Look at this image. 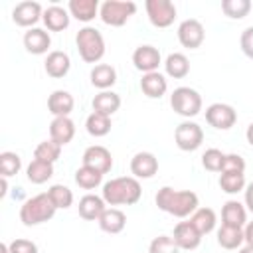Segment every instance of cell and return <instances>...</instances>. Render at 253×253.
<instances>
[{
    "mask_svg": "<svg viewBox=\"0 0 253 253\" xmlns=\"http://www.w3.org/2000/svg\"><path fill=\"white\" fill-rule=\"evenodd\" d=\"M158 172V158L152 152H136L130 160V174L136 180H148Z\"/></svg>",
    "mask_w": 253,
    "mask_h": 253,
    "instance_id": "obj_14",
    "label": "cell"
},
{
    "mask_svg": "<svg viewBox=\"0 0 253 253\" xmlns=\"http://www.w3.org/2000/svg\"><path fill=\"white\" fill-rule=\"evenodd\" d=\"M243 239L249 247H253V221L245 223V229H243Z\"/></svg>",
    "mask_w": 253,
    "mask_h": 253,
    "instance_id": "obj_44",
    "label": "cell"
},
{
    "mask_svg": "<svg viewBox=\"0 0 253 253\" xmlns=\"http://www.w3.org/2000/svg\"><path fill=\"white\" fill-rule=\"evenodd\" d=\"M47 196L51 198V202L55 204L57 210H67L73 204V192L63 184H53L47 190Z\"/></svg>",
    "mask_w": 253,
    "mask_h": 253,
    "instance_id": "obj_37",
    "label": "cell"
},
{
    "mask_svg": "<svg viewBox=\"0 0 253 253\" xmlns=\"http://www.w3.org/2000/svg\"><path fill=\"white\" fill-rule=\"evenodd\" d=\"M219 188L225 194H237V192L245 190V174L243 172H221Z\"/></svg>",
    "mask_w": 253,
    "mask_h": 253,
    "instance_id": "obj_34",
    "label": "cell"
},
{
    "mask_svg": "<svg viewBox=\"0 0 253 253\" xmlns=\"http://www.w3.org/2000/svg\"><path fill=\"white\" fill-rule=\"evenodd\" d=\"M140 196L142 188L134 176H119L103 184V200L107 206H134Z\"/></svg>",
    "mask_w": 253,
    "mask_h": 253,
    "instance_id": "obj_2",
    "label": "cell"
},
{
    "mask_svg": "<svg viewBox=\"0 0 253 253\" xmlns=\"http://www.w3.org/2000/svg\"><path fill=\"white\" fill-rule=\"evenodd\" d=\"M111 117H107V115H101V113H91L89 117H87V121H85V128H87V132L91 134V136H95V138H99V136H105V134H109L111 132Z\"/></svg>",
    "mask_w": 253,
    "mask_h": 253,
    "instance_id": "obj_32",
    "label": "cell"
},
{
    "mask_svg": "<svg viewBox=\"0 0 253 253\" xmlns=\"http://www.w3.org/2000/svg\"><path fill=\"white\" fill-rule=\"evenodd\" d=\"M99 2L97 0H69V4H67V10H69V14L75 18V20H79V22H91V20H95V16L99 14Z\"/></svg>",
    "mask_w": 253,
    "mask_h": 253,
    "instance_id": "obj_23",
    "label": "cell"
},
{
    "mask_svg": "<svg viewBox=\"0 0 253 253\" xmlns=\"http://www.w3.org/2000/svg\"><path fill=\"white\" fill-rule=\"evenodd\" d=\"M221 12L231 20H241L251 12V2L249 0H223Z\"/></svg>",
    "mask_w": 253,
    "mask_h": 253,
    "instance_id": "obj_35",
    "label": "cell"
},
{
    "mask_svg": "<svg viewBox=\"0 0 253 253\" xmlns=\"http://www.w3.org/2000/svg\"><path fill=\"white\" fill-rule=\"evenodd\" d=\"M223 160H225V154L217 148H208L204 154H202V166L210 172H221V166H223Z\"/></svg>",
    "mask_w": 253,
    "mask_h": 253,
    "instance_id": "obj_40",
    "label": "cell"
},
{
    "mask_svg": "<svg viewBox=\"0 0 253 253\" xmlns=\"http://www.w3.org/2000/svg\"><path fill=\"white\" fill-rule=\"evenodd\" d=\"M69 10L61 8V6H49L43 10V24L49 32H63L67 26H69Z\"/></svg>",
    "mask_w": 253,
    "mask_h": 253,
    "instance_id": "obj_24",
    "label": "cell"
},
{
    "mask_svg": "<svg viewBox=\"0 0 253 253\" xmlns=\"http://www.w3.org/2000/svg\"><path fill=\"white\" fill-rule=\"evenodd\" d=\"M73 107H75L73 95L69 91H63V89L53 91L49 95V99H47V109H49V113L53 117H69Z\"/></svg>",
    "mask_w": 253,
    "mask_h": 253,
    "instance_id": "obj_22",
    "label": "cell"
},
{
    "mask_svg": "<svg viewBox=\"0 0 253 253\" xmlns=\"http://www.w3.org/2000/svg\"><path fill=\"white\" fill-rule=\"evenodd\" d=\"M91 85L101 89V91H109V87H113L117 83V71L113 65L109 63H99L91 69Z\"/></svg>",
    "mask_w": 253,
    "mask_h": 253,
    "instance_id": "obj_26",
    "label": "cell"
},
{
    "mask_svg": "<svg viewBox=\"0 0 253 253\" xmlns=\"http://www.w3.org/2000/svg\"><path fill=\"white\" fill-rule=\"evenodd\" d=\"M140 89L148 99H160L168 91V81L160 71L144 73L140 79Z\"/></svg>",
    "mask_w": 253,
    "mask_h": 253,
    "instance_id": "obj_21",
    "label": "cell"
},
{
    "mask_svg": "<svg viewBox=\"0 0 253 253\" xmlns=\"http://www.w3.org/2000/svg\"><path fill=\"white\" fill-rule=\"evenodd\" d=\"M243 229L241 227H229V225H223L217 229V243L223 247V249H237L241 247L243 243Z\"/></svg>",
    "mask_w": 253,
    "mask_h": 253,
    "instance_id": "obj_31",
    "label": "cell"
},
{
    "mask_svg": "<svg viewBox=\"0 0 253 253\" xmlns=\"http://www.w3.org/2000/svg\"><path fill=\"white\" fill-rule=\"evenodd\" d=\"M55 204L51 202V198L45 194H38L34 198H28L22 208H20V221L28 227H34V225H40V223H45L49 221L53 215H55Z\"/></svg>",
    "mask_w": 253,
    "mask_h": 253,
    "instance_id": "obj_3",
    "label": "cell"
},
{
    "mask_svg": "<svg viewBox=\"0 0 253 253\" xmlns=\"http://www.w3.org/2000/svg\"><path fill=\"white\" fill-rule=\"evenodd\" d=\"M59 154H61V146L57 142H53L51 138L40 142L36 146V150H34V158L36 160H43V162H49V164H53L59 158Z\"/></svg>",
    "mask_w": 253,
    "mask_h": 253,
    "instance_id": "obj_36",
    "label": "cell"
},
{
    "mask_svg": "<svg viewBox=\"0 0 253 253\" xmlns=\"http://www.w3.org/2000/svg\"><path fill=\"white\" fill-rule=\"evenodd\" d=\"M132 63L138 71L152 73V71H158V65L162 63V57H160V51L154 45L144 43V45H138L132 51Z\"/></svg>",
    "mask_w": 253,
    "mask_h": 253,
    "instance_id": "obj_12",
    "label": "cell"
},
{
    "mask_svg": "<svg viewBox=\"0 0 253 253\" xmlns=\"http://www.w3.org/2000/svg\"><path fill=\"white\" fill-rule=\"evenodd\" d=\"M8 245H10V253H38V245L24 237H18Z\"/></svg>",
    "mask_w": 253,
    "mask_h": 253,
    "instance_id": "obj_42",
    "label": "cell"
},
{
    "mask_svg": "<svg viewBox=\"0 0 253 253\" xmlns=\"http://www.w3.org/2000/svg\"><path fill=\"white\" fill-rule=\"evenodd\" d=\"M125 225H126V215H125V211H121L117 208H107L103 211V215L99 217V227L111 235L121 233L125 229Z\"/></svg>",
    "mask_w": 253,
    "mask_h": 253,
    "instance_id": "obj_25",
    "label": "cell"
},
{
    "mask_svg": "<svg viewBox=\"0 0 253 253\" xmlns=\"http://www.w3.org/2000/svg\"><path fill=\"white\" fill-rule=\"evenodd\" d=\"M22 168V158L16 152H2L0 154V176L2 178H10L16 176Z\"/></svg>",
    "mask_w": 253,
    "mask_h": 253,
    "instance_id": "obj_38",
    "label": "cell"
},
{
    "mask_svg": "<svg viewBox=\"0 0 253 253\" xmlns=\"http://www.w3.org/2000/svg\"><path fill=\"white\" fill-rule=\"evenodd\" d=\"M43 18V10L38 2H32V0H26V2H20L16 4V8L12 10V20L16 26L20 28H34L40 20Z\"/></svg>",
    "mask_w": 253,
    "mask_h": 253,
    "instance_id": "obj_11",
    "label": "cell"
},
{
    "mask_svg": "<svg viewBox=\"0 0 253 253\" xmlns=\"http://www.w3.org/2000/svg\"><path fill=\"white\" fill-rule=\"evenodd\" d=\"M49 136L59 146L69 144L75 136V123L69 117H53V121L49 125Z\"/></svg>",
    "mask_w": 253,
    "mask_h": 253,
    "instance_id": "obj_18",
    "label": "cell"
},
{
    "mask_svg": "<svg viewBox=\"0 0 253 253\" xmlns=\"http://www.w3.org/2000/svg\"><path fill=\"white\" fill-rule=\"evenodd\" d=\"M174 140H176V146L184 152H192V150H198L204 142V130L198 123L194 121H184L176 126L174 130Z\"/></svg>",
    "mask_w": 253,
    "mask_h": 253,
    "instance_id": "obj_7",
    "label": "cell"
},
{
    "mask_svg": "<svg viewBox=\"0 0 253 253\" xmlns=\"http://www.w3.org/2000/svg\"><path fill=\"white\" fill-rule=\"evenodd\" d=\"M190 221L194 223V227L200 231V235H208L215 229V223H217V217H215V211L211 208H198Z\"/></svg>",
    "mask_w": 253,
    "mask_h": 253,
    "instance_id": "obj_29",
    "label": "cell"
},
{
    "mask_svg": "<svg viewBox=\"0 0 253 253\" xmlns=\"http://www.w3.org/2000/svg\"><path fill=\"white\" fill-rule=\"evenodd\" d=\"M43 69H45V73H47L49 77L61 79V77H65V75L69 73V69H71V59H69V55H67L65 51H59V49L49 51L47 57H45V61H43Z\"/></svg>",
    "mask_w": 253,
    "mask_h": 253,
    "instance_id": "obj_17",
    "label": "cell"
},
{
    "mask_svg": "<svg viewBox=\"0 0 253 253\" xmlns=\"http://www.w3.org/2000/svg\"><path fill=\"white\" fill-rule=\"evenodd\" d=\"M245 206L253 213V182L249 186H245Z\"/></svg>",
    "mask_w": 253,
    "mask_h": 253,
    "instance_id": "obj_45",
    "label": "cell"
},
{
    "mask_svg": "<svg viewBox=\"0 0 253 253\" xmlns=\"http://www.w3.org/2000/svg\"><path fill=\"white\" fill-rule=\"evenodd\" d=\"M221 172H245V160L239 154H225Z\"/></svg>",
    "mask_w": 253,
    "mask_h": 253,
    "instance_id": "obj_41",
    "label": "cell"
},
{
    "mask_svg": "<svg viewBox=\"0 0 253 253\" xmlns=\"http://www.w3.org/2000/svg\"><path fill=\"white\" fill-rule=\"evenodd\" d=\"M206 121L217 130H229L237 121V113L227 103H213L206 109Z\"/></svg>",
    "mask_w": 253,
    "mask_h": 253,
    "instance_id": "obj_9",
    "label": "cell"
},
{
    "mask_svg": "<svg viewBox=\"0 0 253 253\" xmlns=\"http://www.w3.org/2000/svg\"><path fill=\"white\" fill-rule=\"evenodd\" d=\"M204 40H206V32H204V26H202L200 20L188 18L178 26V42L184 47L196 49L204 43Z\"/></svg>",
    "mask_w": 253,
    "mask_h": 253,
    "instance_id": "obj_10",
    "label": "cell"
},
{
    "mask_svg": "<svg viewBox=\"0 0 253 253\" xmlns=\"http://www.w3.org/2000/svg\"><path fill=\"white\" fill-rule=\"evenodd\" d=\"M93 111L95 113H101V115H115L119 109H121V97L115 93V91H101L93 97Z\"/></svg>",
    "mask_w": 253,
    "mask_h": 253,
    "instance_id": "obj_27",
    "label": "cell"
},
{
    "mask_svg": "<svg viewBox=\"0 0 253 253\" xmlns=\"http://www.w3.org/2000/svg\"><path fill=\"white\" fill-rule=\"evenodd\" d=\"M101 182H103V174L89 166H81L75 172V184L83 190H95Z\"/></svg>",
    "mask_w": 253,
    "mask_h": 253,
    "instance_id": "obj_33",
    "label": "cell"
},
{
    "mask_svg": "<svg viewBox=\"0 0 253 253\" xmlns=\"http://www.w3.org/2000/svg\"><path fill=\"white\" fill-rule=\"evenodd\" d=\"M51 45V38L45 30L42 28H30L26 34H24V47L26 51H30L32 55H42V53H47Z\"/></svg>",
    "mask_w": 253,
    "mask_h": 253,
    "instance_id": "obj_16",
    "label": "cell"
},
{
    "mask_svg": "<svg viewBox=\"0 0 253 253\" xmlns=\"http://www.w3.org/2000/svg\"><path fill=\"white\" fill-rule=\"evenodd\" d=\"M237 253H253V247H249V245H245V247H241Z\"/></svg>",
    "mask_w": 253,
    "mask_h": 253,
    "instance_id": "obj_49",
    "label": "cell"
},
{
    "mask_svg": "<svg viewBox=\"0 0 253 253\" xmlns=\"http://www.w3.org/2000/svg\"><path fill=\"white\" fill-rule=\"evenodd\" d=\"M144 8L154 28H168L176 20V6L170 0H146Z\"/></svg>",
    "mask_w": 253,
    "mask_h": 253,
    "instance_id": "obj_8",
    "label": "cell"
},
{
    "mask_svg": "<svg viewBox=\"0 0 253 253\" xmlns=\"http://www.w3.org/2000/svg\"><path fill=\"white\" fill-rule=\"evenodd\" d=\"M164 69H166V75H170L172 79H184L190 73V61H188V57L184 53L174 51V53H170L166 57Z\"/></svg>",
    "mask_w": 253,
    "mask_h": 253,
    "instance_id": "obj_28",
    "label": "cell"
},
{
    "mask_svg": "<svg viewBox=\"0 0 253 253\" xmlns=\"http://www.w3.org/2000/svg\"><path fill=\"white\" fill-rule=\"evenodd\" d=\"M79 215L87 221H99V217L103 215V211L107 210V202L103 200V196H95V194H87L79 200Z\"/></svg>",
    "mask_w": 253,
    "mask_h": 253,
    "instance_id": "obj_19",
    "label": "cell"
},
{
    "mask_svg": "<svg viewBox=\"0 0 253 253\" xmlns=\"http://www.w3.org/2000/svg\"><path fill=\"white\" fill-rule=\"evenodd\" d=\"M154 200H156V206L162 211H166L174 217H188L200 206V200H198L196 192H192V190H174L170 186L160 188Z\"/></svg>",
    "mask_w": 253,
    "mask_h": 253,
    "instance_id": "obj_1",
    "label": "cell"
},
{
    "mask_svg": "<svg viewBox=\"0 0 253 253\" xmlns=\"http://www.w3.org/2000/svg\"><path fill=\"white\" fill-rule=\"evenodd\" d=\"M77 51L85 63H97L105 55V40L97 28L85 26L75 36Z\"/></svg>",
    "mask_w": 253,
    "mask_h": 253,
    "instance_id": "obj_4",
    "label": "cell"
},
{
    "mask_svg": "<svg viewBox=\"0 0 253 253\" xmlns=\"http://www.w3.org/2000/svg\"><path fill=\"white\" fill-rule=\"evenodd\" d=\"M221 223L229 227H241L247 223V210L237 200H227L221 208Z\"/></svg>",
    "mask_w": 253,
    "mask_h": 253,
    "instance_id": "obj_20",
    "label": "cell"
},
{
    "mask_svg": "<svg viewBox=\"0 0 253 253\" xmlns=\"http://www.w3.org/2000/svg\"><path fill=\"white\" fill-rule=\"evenodd\" d=\"M239 45H241V51H243L249 59H253V26H249V28H245V30L241 32Z\"/></svg>",
    "mask_w": 253,
    "mask_h": 253,
    "instance_id": "obj_43",
    "label": "cell"
},
{
    "mask_svg": "<svg viewBox=\"0 0 253 253\" xmlns=\"http://www.w3.org/2000/svg\"><path fill=\"white\" fill-rule=\"evenodd\" d=\"M136 4L130 0H105L99 8V16L107 26L121 28L128 22L130 16H134Z\"/></svg>",
    "mask_w": 253,
    "mask_h": 253,
    "instance_id": "obj_5",
    "label": "cell"
},
{
    "mask_svg": "<svg viewBox=\"0 0 253 253\" xmlns=\"http://www.w3.org/2000/svg\"><path fill=\"white\" fill-rule=\"evenodd\" d=\"M0 188H2V190H0V196L4 198L6 192H8V182H6V178H0Z\"/></svg>",
    "mask_w": 253,
    "mask_h": 253,
    "instance_id": "obj_46",
    "label": "cell"
},
{
    "mask_svg": "<svg viewBox=\"0 0 253 253\" xmlns=\"http://www.w3.org/2000/svg\"><path fill=\"white\" fill-rule=\"evenodd\" d=\"M148 253H180V247L176 245L172 235H158L150 241Z\"/></svg>",
    "mask_w": 253,
    "mask_h": 253,
    "instance_id": "obj_39",
    "label": "cell"
},
{
    "mask_svg": "<svg viewBox=\"0 0 253 253\" xmlns=\"http://www.w3.org/2000/svg\"><path fill=\"white\" fill-rule=\"evenodd\" d=\"M170 105L180 117H196L202 111V97L192 87H176L170 95Z\"/></svg>",
    "mask_w": 253,
    "mask_h": 253,
    "instance_id": "obj_6",
    "label": "cell"
},
{
    "mask_svg": "<svg viewBox=\"0 0 253 253\" xmlns=\"http://www.w3.org/2000/svg\"><path fill=\"white\" fill-rule=\"evenodd\" d=\"M83 166H89L101 174H107L113 168V156L105 146L93 144L83 152Z\"/></svg>",
    "mask_w": 253,
    "mask_h": 253,
    "instance_id": "obj_13",
    "label": "cell"
},
{
    "mask_svg": "<svg viewBox=\"0 0 253 253\" xmlns=\"http://www.w3.org/2000/svg\"><path fill=\"white\" fill-rule=\"evenodd\" d=\"M245 136H247V142L253 146V123L247 126V132H245Z\"/></svg>",
    "mask_w": 253,
    "mask_h": 253,
    "instance_id": "obj_47",
    "label": "cell"
},
{
    "mask_svg": "<svg viewBox=\"0 0 253 253\" xmlns=\"http://www.w3.org/2000/svg\"><path fill=\"white\" fill-rule=\"evenodd\" d=\"M26 176L32 184H43L53 176V164L34 158L26 168Z\"/></svg>",
    "mask_w": 253,
    "mask_h": 253,
    "instance_id": "obj_30",
    "label": "cell"
},
{
    "mask_svg": "<svg viewBox=\"0 0 253 253\" xmlns=\"http://www.w3.org/2000/svg\"><path fill=\"white\" fill-rule=\"evenodd\" d=\"M172 237H174V241H176V245L180 249H196L200 245V241H202V235L194 227L192 221H180V223H176Z\"/></svg>",
    "mask_w": 253,
    "mask_h": 253,
    "instance_id": "obj_15",
    "label": "cell"
},
{
    "mask_svg": "<svg viewBox=\"0 0 253 253\" xmlns=\"http://www.w3.org/2000/svg\"><path fill=\"white\" fill-rule=\"evenodd\" d=\"M0 253H10V245H6V243H0Z\"/></svg>",
    "mask_w": 253,
    "mask_h": 253,
    "instance_id": "obj_48",
    "label": "cell"
}]
</instances>
